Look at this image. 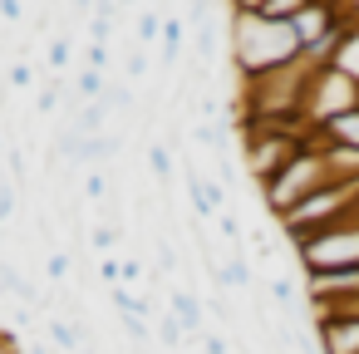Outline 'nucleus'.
<instances>
[{"label":"nucleus","instance_id":"nucleus-1","mask_svg":"<svg viewBox=\"0 0 359 354\" xmlns=\"http://www.w3.org/2000/svg\"><path fill=\"white\" fill-rule=\"evenodd\" d=\"M300 60V45L290 35V25H271L261 15H231V64L241 79L285 69Z\"/></svg>","mask_w":359,"mask_h":354},{"label":"nucleus","instance_id":"nucleus-2","mask_svg":"<svg viewBox=\"0 0 359 354\" xmlns=\"http://www.w3.org/2000/svg\"><path fill=\"white\" fill-rule=\"evenodd\" d=\"M330 182V163H325V138H320V128H310L305 133V148L261 187V202H266V212L280 222L285 212H295L305 197H315L320 187Z\"/></svg>","mask_w":359,"mask_h":354},{"label":"nucleus","instance_id":"nucleus-3","mask_svg":"<svg viewBox=\"0 0 359 354\" xmlns=\"http://www.w3.org/2000/svg\"><path fill=\"white\" fill-rule=\"evenodd\" d=\"M349 217H359V177L354 182H325L315 197H305L295 212L280 217V231L290 236V246H300V241H310V236H320Z\"/></svg>","mask_w":359,"mask_h":354},{"label":"nucleus","instance_id":"nucleus-4","mask_svg":"<svg viewBox=\"0 0 359 354\" xmlns=\"http://www.w3.org/2000/svg\"><path fill=\"white\" fill-rule=\"evenodd\" d=\"M295 256H300V266H305L310 280L315 275H334V271H359V217H349V222H339V226L300 241Z\"/></svg>","mask_w":359,"mask_h":354},{"label":"nucleus","instance_id":"nucleus-5","mask_svg":"<svg viewBox=\"0 0 359 354\" xmlns=\"http://www.w3.org/2000/svg\"><path fill=\"white\" fill-rule=\"evenodd\" d=\"M349 109H359V84L349 74L330 69V64H315L310 69V84H305V109H300L305 128H325L330 118H339Z\"/></svg>","mask_w":359,"mask_h":354},{"label":"nucleus","instance_id":"nucleus-6","mask_svg":"<svg viewBox=\"0 0 359 354\" xmlns=\"http://www.w3.org/2000/svg\"><path fill=\"white\" fill-rule=\"evenodd\" d=\"M315 344H320V354H359V315L354 310L315 315Z\"/></svg>","mask_w":359,"mask_h":354},{"label":"nucleus","instance_id":"nucleus-7","mask_svg":"<svg viewBox=\"0 0 359 354\" xmlns=\"http://www.w3.org/2000/svg\"><path fill=\"white\" fill-rule=\"evenodd\" d=\"M330 69H339V74H349V79L359 84V20H349V25H344V35L334 40Z\"/></svg>","mask_w":359,"mask_h":354},{"label":"nucleus","instance_id":"nucleus-8","mask_svg":"<svg viewBox=\"0 0 359 354\" xmlns=\"http://www.w3.org/2000/svg\"><path fill=\"white\" fill-rule=\"evenodd\" d=\"M320 138H325L330 148H354V153H359V109H349V114L330 118V123L320 128Z\"/></svg>","mask_w":359,"mask_h":354},{"label":"nucleus","instance_id":"nucleus-9","mask_svg":"<svg viewBox=\"0 0 359 354\" xmlns=\"http://www.w3.org/2000/svg\"><path fill=\"white\" fill-rule=\"evenodd\" d=\"M172 315L182 320L187 334H207V325H202V305L192 300V290H172Z\"/></svg>","mask_w":359,"mask_h":354},{"label":"nucleus","instance_id":"nucleus-10","mask_svg":"<svg viewBox=\"0 0 359 354\" xmlns=\"http://www.w3.org/2000/svg\"><path fill=\"white\" fill-rule=\"evenodd\" d=\"M45 329H50V344H60V349H84V339H89V329L79 334V325H69V320H60V315H50Z\"/></svg>","mask_w":359,"mask_h":354},{"label":"nucleus","instance_id":"nucleus-11","mask_svg":"<svg viewBox=\"0 0 359 354\" xmlns=\"http://www.w3.org/2000/svg\"><path fill=\"white\" fill-rule=\"evenodd\" d=\"M305 6H310V0H266L261 20H271V25H290V20H295Z\"/></svg>","mask_w":359,"mask_h":354},{"label":"nucleus","instance_id":"nucleus-12","mask_svg":"<svg viewBox=\"0 0 359 354\" xmlns=\"http://www.w3.org/2000/svg\"><path fill=\"white\" fill-rule=\"evenodd\" d=\"M158 339H163V344H168V349H177V344H182V339H187V329H182V320H177V315H172V310H168V315H163V320H158Z\"/></svg>","mask_w":359,"mask_h":354},{"label":"nucleus","instance_id":"nucleus-13","mask_svg":"<svg viewBox=\"0 0 359 354\" xmlns=\"http://www.w3.org/2000/svg\"><path fill=\"white\" fill-rule=\"evenodd\" d=\"M163 20H168L163 11H143L138 15V40H158L163 35Z\"/></svg>","mask_w":359,"mask_h":354},{"label":"nucleus","instance_id":"nucleus-14","mask_svg":"<svg viewBox=\"0 0 359 354\" xmlns=\"http://www.w3.org/2000/svg\"><path fill=\"white\" fill-rule=\"evenodd\" d=\"M148 163H153V177H163V182L172 177V153H168L163 143H153V148H148Z\"/></svg>","mask_w":359,"mask_h":354},{"label":"nucleus","instance_id":"nucleus-15","mask_svg":"<svg viewBox=\"0 0 359 354\" xmlns=\"http://www.w3.org/2000/svg\"><path fill=\"white\" fill-rule=\"evenodd\" d=\"M118 320H123V334H128L138 349H148V320H143V315H118Z\"/></svg>","mask_w":359,"mask_h":354},{"label":"nucleus","instance_id":"nucleus-16","mask_svg":"<svg viewBox=\"0 0 359 354\" xmlns=\"http://www.w3.org/2000/svg\"><path fill=\"white\" fill-rule=\"evenodd\" d=\"M11 217H15V187H11L6 177H0V226H6Z\"/></svg>","mask_w":359,"mask_h":354},{"label":"nucleus","instance_id":"nucleus-17","mask_svg":"<svg viewBox=\"0 0 359 354\" xmlns=\"http://www.w3.org/2000/svg\"><path fill=\"white\" fill-rule=\"evenodd\" d=\"M266 0H226V15H261Z\"/></svg>","mask_w":359,"mask_h":354},{"label":"nucleus","instance_id":"nucleus-18","mask_svg":"<svg viewBox=\"0 0 359 354\" xmlns=\"http://www.w3.org/2000/svg\"><path fill=\"white\" fill-rule=\"evenodd\" d=\"M35 109H40V114H55V109H60V89H55V84H45V89L35 94Z\"/></svg>","mask_w":359,"mask_h":354},{"label":"nucleus","instance_id":"nucleus-19","mask_svg":"<svg viewBox=\"0 0 359 354\" xmlns=\"http://www.w3.org/2000/svg\"><path fill=\"white\" fill-rule=\"evenodd\" d=\"M45 60H50V69H65V64H69V40H55Z\"/></svg>","mask_w":359,"mask_h":354},{"label":"nucleus","instance_id":"nucleus-20","mask_svg":"<svg viewBox=\"0 0 359 354\" xmlns=\"http://www.w3.org/2000/svg\"><path fill=\"white\" fill-rule=\"evenodd\" d=\"M84 60H89V69H99V74H104V64H109V45H89V50H84Z\"/></svg>","mask_w":359,"mask_h":354},{"label":"nucleus","instance_id":"nucleus-21","mask_svg":"<svg viewBox=\"0 0 359 354\" xmlns=\"http://www.w3.org/2000/svg\"><path fill=\"white\" fill-rule=\"evenodd\" d=\"M6 79H11V84H15V89H25V84H30V79H35V69H30V64H15V69H11V74H6Z\"/></svg>","mask_w":359,"mask_h":354},{"label":"nucleus","instance_id":"nucleus-22","mask_svg":"<svg viewBox=\"0 0 359 354\" xmlns=\"http://www.w3.org/2000/svg\"><path fill=\"white\" fill-rule=\"evenodd\" d=\"M50 275H55V280H65V275H69V256H65V251H55V256H50Z\"/></svg>","mask_w":359,"mask_h":354},{"label":"nucleus","instance_id":"nucleus-23","mask_svg":"<svg viewBox=\"0 0 359 354\" xmlns=\"http://www.w3.org/2000/svg\"><path fill=\"white\" fill-rule=\"evenodd\" d=\"M114 241H118V231H114V226H99V231H94V246H99V251H109Z\"/></svg>","mask_w":359,"mask_h":354},{"label":"nucleus","instance_id":"nucleus-24","mask_svg":"<svg viewBox=\"0 0 359 354\" xmlns=\"http://www.w3.org/2000/svg\"><path fill=\"white\" fill-rule=\"evenodd\" d=\"M0 15H6V25L20 20V0H0Z\"/></svg>","mask_w":359,"mask_h":354},{"label":"nucleus","instance_id":"nucleus-25","mask_svg":"<svg viewBox=\"0 0 359 354\" xmlns=\"http://www.w3.org/2000/svg\"><path fill=\"white\" fill-rule=\"evenodd\" d=\"M339 6H344V15H349V20H359V0H339Z\"/></svg>","mask_w":359,"mask_h":354},{"label":"nucleus","instance_id":"nucleus-26","mask_svg":"<svg viewBox=\"0 0 359 354\" xmlns=\"http://www.w3.org/2000/svg\"><path fill=\"white\" fill-rule=\"evenodd\" d=\"M344 310H354V315H359V300H349V305H344Z\"/></svg>","mask_w":359,"mask_h":354},{"label":"nucleus","instance_id":"nucleus-27","mask_svg":"<svg viewBox=\"0 0 359 354\" xmlns=\"http://www.w3.org/2000/svg\"><path fill=\"white\" fill-rule=\"evenodd\" d=\"M153 6H172V0H153Z\"/></svg>","mask_w":359,"mask_h":354},{"label":"nucleus","instance_id":"nucleus-28","mask_svg":"<svg viewBox=\"0 0 359 354\" xmlns=\"http://www.w3.org/2000/svg\"><path fill=\"white\" fill-rule=\"evenodd\" d=\"M0 241H6V226H0Z\"/></svg>","mask_w":359,"mask_h":354},{"label":"nucleus","instance_id":"nucleus-29","mask_svg":"<svg viewBox=\"0 0 359 354\" xmlns=\"http://www.w3.org/2000/svg\"><path fill=\"white\" fill-rule=\"evenodd\" d=\"M0 295H6V290H0Z\"/></svg>","mask_w":359,"mask_h":354}]
</instances>
